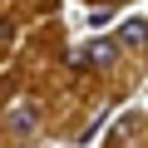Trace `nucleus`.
<instances>
[{"mask_svg":"<svg viewBox=\"0 0 148 148\" xmlns=\"http://www.w3.org/2000/svg\"><path fill=\"white\" fill-rule=\"evenodd\" d=\"M114 54H119L114 40H94V45H79V49H74L69 64L74 69H104V64H114Z\"/></svg>","mask_w":148,"mask_h":148,"instance_id":"f257e3e1","label":"nucleus"},{"mask_svg":"<svg viewBox=\"0 0 148 148\" xmlns=\"http://www.w3.org/2000/svg\"><path fill=\"white\" fill-rule=\"evenodd\" d=\"M143 40H148V20H123V25H119V40H114V45H119V49H138Z\"/></svg>","mask_w":148,"mask_h":148,"instance_id":"f03ea898","label":"nucleus"},{"mask_svg":"<svg viewBox=\"0 0 148 148\" xmlns=\"http://www.w3.org/2000/svg\"><path fill=\"white\" fill-rule=\"evenodd\" d=\"M5 119H10V128H15V133H30V128H35V123H40V114H35V109H30V104H25V99H15V104H10V114H5Z\"/></svg>","mask_w":148,"mask_h":148,"instance_id":"7ed1b4c3","label":"nucleus"},{"mask_svg":"<svg viewBox=\"0 0 148 148\" xmlns=\"http://www.w3.org/2000/svg\"><path fill=\"white\" fill-rule=\"evenodd\" d=\"M143 49H148V40H143Z\"/></svg>","mask_w":148,"mask_h":148,"instance_id":"20e7f679","label":"nucleus"}]
</instances>
